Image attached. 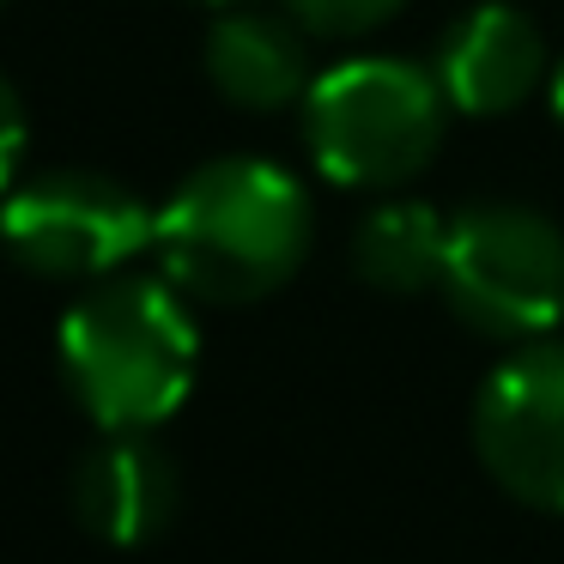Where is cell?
I'll list each match as a JSON object with an SVG mask.
<instances>
[{
    "mask_svg": "<svg viewBox=\"0 0 564 564\" xmlns=\"http://www.w3.org/2000/svg\"><path fill=\"white\" fill-rule=\"evenodd\" d=\"M164 280L200 304H256L310 256V195L273 159H213L159 207Z\"/></svg>",
    "mask_w": 564,
    "mask_h": 564,
    "instance_id": "obj_1",
    "label": "cell"
},
{
    "mask_svg": "<svg viewBox=\"0 0 564 564\" xmlns=\"http://www.w3.org/2000/svg\"><path fill=\"white\" fill-rule=\"evenodd\" d=\"M200 328L183 292L147 273H110L62 316V377L98 431H159L188 401Z\"/></svg>",
    "mask_w": 564,
    "mask_h": 564,
    "instance_id": "obj_2",
    "label": "cell"
},
{
    "mask_svg": "<svg viewBox=\"0 0 564 564\" xmlns=\"http://www.w3.org/2000/svg\"><path fill=\"white\" fill-rule=\"evenodd\" d=\"M443 116L437 74L394 55H352L304 91V147L340 188H401L437 159Z\"/></svg>",
    "mask_w": 564,
    "mask_h": 564,
    "instance_id": "obj_3",
    "label": "cell"
},
{
    "mask_svg": "<svg viewBox=\"0 0 564 564\" xmlns=\"http://www.w3.org/2000/svg\"><path fill=\"white\" fill-rule=\"evenodd\" d=\"M437 285L486 340H546L564 322V231L534 207L479 200L449 225Z\"/></svg>",
    "mask_w": 564,
    "mask_h": 564,
    "instance_id": "obj_4",
    "label": "cell"
},
{
    "mask_svg": "<svg viewBox=\"0 0 564 564\" xmlns=\"http://www.w3.org/2000/svg\"><path fill=\"white\" fill-rule=\"evenodd\" d=\"M159 213L104 171H50L0 207V243L43 280H110L152 249Z\"/></svg>",
    "mask_w": 564,
    "mask_h": 564,
    "instance_id": "obj_5",
    "label": "cell"
},
{
    "mask_svg": "<svg viewBox=\"0 0 564 564\" xmlns=\"http://www.w3.org/2000/svg\"><path fill=\"white\" fill-rule=\"evenodd\" d=\"M474 455L516 503L564 516V340H522L479 382Z\"/></svg>",
    "mask_w": 564,
    "mask_h": 564,
    "instance_id": "obj_6",
    "label": "cell"
},
{
    "mask_svg": "<svg viewBox=\"0 0 564 564\" xmlns=\"http://www.w3.org/2000/svg\"><path fill=\"white\" fill-rule=\"evenodd\" d=\"M546 79V37L522 7L479 0L443 31L437 86L462 116H510Z\"/></svg>",
    "mask_w": 564,
    "mask_h": 564,
    "instance_id": "obj_7",
    "label": "cell"
},
{
    "mask_svg": "<svg viewBox=\"0 0 564 564\" xmlns=\"http://www.w3.org/2000/svg\"><path fill=\"white\" fill-rule=\"evenodd\" d=\"M183 486L176 467L147 431H104L98 449L74 467V516L104 546H147L171 528Z\"/></svg>",
    "mask_w": 564,
    "mask_h": 564,
    "instance_id": "obj_8",
    "label": "cell"
},
{
    "mask_svg": "<svg viewBox=\"0 0 564 564\" xmlns=\"http://www.w3.org/2000/svg\"><path fill=\"white\" fill-rule=\"evenodd\" d=\"M207 79L237 110H285L316 86L310 31L280 13H225L207 31Z\"/></svg>",
    "mask_w": 564,
    "mask_h": 564,
    "instance_id": "obj_9",
    "label": "cell"
},
{
    "mask_svg": "<svg viewBox=\"0 0 564 564\" xmlns=\"http://www.w3.org/2000/svg\"><path fill=\"white\" fill-rule=\"evenodd\" d=\"M443 243L449 225L425 200H382L352 231V268L377 292H425L443 280Z\"/></svg>",
    "mask_w": 564,
    "mask_h": 564,
    "instance_id": "obj_10",
    "label": "cell"
},
{
    "mask_svg": "<svg viewBox=\"0 0 564 564\" xmlns=\"http://www.w3.org/2000/svg\"><path fill=\"white\" fill-rule=\"evenodd\" d=\"M406 0H285V13L316 37H365V31L389 25Z\"/></svg>",
    "mask_w": 564,
    "mask_h": 564,
    "instance_id": "obj_11",
    "label": "cell"
},
{
    "mask_svg": "<svg viewBox=\"0 0 564 564\" xmlns=\"http://www.w3.org/2000/svg\"><path fill=\"white\" fill-rule=\"evenodd\" d=\"M19 159H25V104H19V91L0 79V195H7V183L19 176Z\"/></svg>",
    "mask_w": 564,
    "mask_h": 564,
    "instance_id": "obj_12",
    "label": "cell"
},
{
    "mask_svg": "<svg viewBox=\"0 0 564 564\" xmlns=\"http://www.w3.org/2000/svg\"><path fill=\"white\" fill-rule=\"evenodd\" d=\"M546 98H552V116H558V128H564V62L552 67V86H546Z\"/></svg>",
    "mask_w": 564,
    "mask_h": 564,
    "instance_id": "obj_13",
    "label": "cell"
},
{
    "mask_svg": "<svg viewBox=\"0 0 564 564\" xmlns=\"http://www.w3.org/2000/svg\"><path fill=\"white\" fill-rule=\"evenodd\" d=\"M0 7H7V0H0Z\"/></svg>",
    "mask_w": 564,
    "mask_h": 564,
    "instance_id": "obj_14",
    "label": "cell"
}]
</instances>
